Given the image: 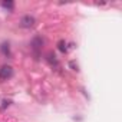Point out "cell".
Listing matches in <instances>:
<instances>
[{
    "label": "cell",
    "instance_id": "cell-3",
    "mask_svg": "<svg viewBox=\"0 0 122 122\" xmlns=\"http://www.w3.org/2000/svg\"><path fill=\"white\" fill-rule=\"evenodd\" d=\"M42 45H43V39L42 37H39V36H36L33 40H32V43H30V46H32V49L37 53L40 49H42Z\"/></svg>",
    "mask_w": 122,
    "mask_h": 122
},
{
    "label": "cell",
    "instance_id": "cell-7",
    "mask_svg": "<svg viewBox=\"0 0 122 122\" xmlns=\"http://www.w3.org/2000/svg\"><path fill=\"white\" fill-rule=\"evenodd\" d=\"M2 6H3L5 9L13 10V7H15V3H13V2H3V3H2Z\"/></svg>",
    "mask_w": 122,
    "mask_h": 122
},
{
    "label": "cell",
    "instance_id": "cell-4",
    "mask_svg": "<svg viewBox=\"0 0 122 122\" xmlns=\"http://www.w3.org/2000/svg\"><path fill=\"white\" fill-rule=\"evenodd\" d=\"M46 59H47V62H49L50 65L57 66V59H56V56H55V53H53V52H49V53L46 55Z\"/></svg>",
    "mask_w": 122,
    "mask_h": 122
},
{
    "label": "cell",
    "instance_id": "cell-1",
    "mask_svg": "<svg viewBox=\"0 0 122 122\" xmlns=\"http://www.w3.org/2000/svg\"><path fill=\"white\" fill-rule=\"evenodd\" d=\"M13 76V68L9 65H5L0 68V81H7Z\"/></svg>",
    "mask_w": 122,
    "mask_h": 122
},
{
    "label": "cell",
    "instance_id": "cell-5",
    "mask_svg": "<svg viewBox=\"0 0 122 122\" xmlns=\"http://www.w3.org/2000/svg\"><path fill=\"white\" fill-rule=\"evenodd\" d=\"M57 49L62 52V53H66L68 52V46H66V42L65 40H59L57 42Z\"/></svg>",
    "mask_w": 122,
    "mask_h": 122
},
{
    "label": "cell",
    "instance_id": "cell-8",
    "mask_svg": "<svg viewBox=\"0 0 122 122\" xmlns=\"http://www.w3.org/2000/svg\"><path fill=\"white\" fill-rule=\"evenodd\" d=\"M9 103H10L9 101H3V105H2V109H5L6 106H9Z\"/></svg>",
    "mask_w": 122,
    "mask_h": 122
},
{
    "label": "cell",
    "instance_id": "cell-2",
    "mask_svg": "<svg viewBox=\"0 0 122 122\" xmlns=\"http://www.w3.org/2000/svg\"><path fill=\"white\" fill-rule=\"evenodd\" d=\"M35 23H36V19H35L33 16H30V15H26V16H23V17L20 19V26H22V27H26V29L33 27Z\"/></svg>",
    "mask_w": 122,
    "mask_h": 122
},
{
    "label": "cell",
    "instance_id": "cell-9",
    "mask_svg": "<svg viewBox=\"0 0 122 122\" xmlns=\"http://www.w3.org/2000/svg\"><path fill=\"white\" fill-rule=\"evenodd\" d=\"M71 66L73 68V71H78V65H75V62H71Z\"/></svg>",
    "mask_w": 122,
    "mask_h": 122
},
{
    "label": "cell",
    "instance_id": "cell-6",
    "mask_svg": "<svg viewBox=\"0 0 122 122\" xmlns=\"http://www.w3.org/2000/svg\"><path fill=\"white\" fill-rule=\"evenodd\" d=\"M0 49H2L3 55H6V56H10V47H9V43H3L2 46H0Z\"/></svg>",
    "mask_w": 122,
    "mask_h": 122
}]
</instances>
